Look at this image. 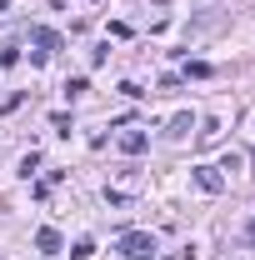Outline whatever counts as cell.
Instances as JSON below:
<instances>
[{"label": "cell", "mask_w": 255, "mask_h": 260, "mask_svg": "<svg viewBox=\"0 0 255 260\" xmlns=\"http://www.w3.org/2000/svg\"><path fill=\"white\" fill-rule=\"evenodd\" d=\"M115 250H120L125 260H155V255H160V245H155V235H150V230H125V235L115 240Z\"/></svg>", "instance_id": "obj_1"}, {"label": "cell", "mask_w": 255, "mask_h": 260, "mask_svg": "<svg viewBox=\"0 0 255 260\" xmlns=\"http://www.w3.org/2000/svg\"><path fill=\"white\" fill-rule=\"evenodd\" d=\"M195 185H200V190H210V195H220V190H225V175L215 170V165H195Z\"/></svg>", "instance_id": "obj_2"}, {"label": "cell", "mask_w": 255, "mask_h": 260, "mask_svg": "<svg viewBox=\"0 0 255 260\" xmlns=\"http://www.w3.org/2000/svg\"><path fill=\"white\" fill-rule=\"evenodd\" d=\"M60 245H65V240H60V230H50V225H45V230H35V250H40V255H60Z\"/></svg>", "instance_id": "obj_3"}, {"label": "cell", "mask_w": 255, "mask_h": 260, "mask_svg": "<svg viewBox=\"0 0 255 260\" xmlns=\"http://www.w3.org/2000/svg\"><path fill=\"white\" fill-rule=\"evenodd\" d=\"M35 45H40V50H35V60H45L50 50H60V35L50 30V25H35Z\"/></svg>", "instance_id": "obj_4"}, {"label": "cell", "mask_w": 255, "mask_h": 260, "mask_svg": "<svg viewBox=\"0 0 255 260\" xmlns=\"http://www.w3.org/2000/svg\"><path fill=\"white\" fill-rule=\"evenodd\" d=\"M145 145H150V135H145V130H125V135H120V150H125V155H140Z\"/></svg>", "instance_id": "obj_5"}, {"label": "cell", "mask_w": 255, "mask_h": 260, "mask_svg": "<svg viewBox=\"0 0 255 260\" xmlns=\"http://www.w3.org/2000/svg\"><path fill=\"white\" fill-rule=\"evenodd\" d=\"M90 255H95V240H90V235H80V240L70 245V260H90Z\"/></svg>", "instance_id": "obj_6"}, {"label": "cell", "mask_w": 255, "mask_h": 260, "mask_svg": "<svg viewBox=\"0 0 255 260\" xmlns=\"http://www.w3.org/2000/svg\"><path fill=\"white\" fill-rule=\"evenodd\" d=\"M190 125H195L190 115H175V120H170V130H165V135H175V140H180V135H190Z\"/></svg>", "instance_id": "obj_7"}, {"label": "cell", "mask_w": 255, "mask_h": 260, "mask_svg": "<svg viewBox=\"0 0 255 260\" xmlns=\"http://www.w3.org/2000/svg\"><path fill=\"white\" fill-rule=\"evenodd\" d=\"M85 90H90V85H85V75H75V80H65V95H70V100H80Z\"/></svg>", "instance_id": "obj_8"}, {"label": "cell", "mask_w": 255, "mask_h": 260, "mask_svg": "<svg viewBox=\"0 0 255 260\" xmlns=\"http://www.w3.org/2000/svg\"><path fill=\"white\" fill-rule=\"evenodd\" d=\"M185 75H190V80H205V75H210V65H205V60H190V65H185Z\"/></svg>", "instance_id": "obj_9"}, {"label": "cell", "mask_w": 255, "mask_h": 260, "mask_svg": "<svg viewBox=\"0 0 255 260\" xmlns=\"http://www.w3.org/2000/svg\"><path fill=\"white\" fill-rule=\"evenodd\" d=\"M245 240H250V245H255V220H250V225H245Z\"/></svg>", "instance_id": "obj_10"}, {"label": "cell", "mask_w": 255, "mask_h": 260, "mask_svg": "<svg viewBox=\"0 0 255 260\" xmlns=\"http://www.w3.org/2000/svg\"><path fill=\"white\" fill-rule=\"evenodd\" d=\"M0 10H10V0H0Z\"/></svg>", "instance_id": "obj_11"}]
</instances>
